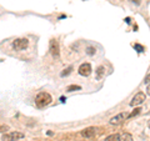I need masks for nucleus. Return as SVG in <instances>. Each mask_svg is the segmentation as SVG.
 <instances>
[{
  "instance_id": "f257e3e1",
  "label": "nucleus",
  "mask_w": 150,
  "mask_h": 141,
  "mask_svg": "<svg viewBox=\"0 0 150 141\" xmlns=\"http://www.w3.org/2000/svg\"><path fill=\"white\" fill-rule=\"evenodd\" d=\"M50 102H51V96L48 92H40L35 99V104L39 109H43V107L48 106Z\"/></svg>"
},
{
  "instance_id": "f03ea898",
  "label": "nucleus",
  "mask_w": 150,
  "mask_h": 141,
  "mask_svg": "<svg viewBox=\"0 0 150 141\" xmlns=\"http://www.w3.org/2000/svg\"><path fill=\"white\" fill-rule=\"evenodd\" d=\"M25 135L23 133H19V131H10V133H6L3 135L1 140L3 141H18L20 139H24Z\"/></svg>"
},
{
  "instance_id": "7ed1b4c3",
  "label": "nucleus",
  "mask_w": 150,
  "mask_h": 141,
  "mask_svg": "<svg viewBox=\"0 0 150 141\" xmlns=\"http://www.w3.org/2000/svg\"><path fill=\"white\" fill-rule=\"evenodd\" d=\"M29 45V40L25 39V37H21V39H16L14 40L13 43V48L15 49L16 51H21V50H25Z\"/></svg>"
},
{
  "instance_id": "20e7f679",
  "label": "nucleus",
  "mask_w": 150,
  "mask_h": 141,
  "mask_svg": "<svg viewBox=\"0 0 150 141\" xmlns=\"http://www.w3.org/2000/svg\"><path fill=\"white\" fill-rule=\"evenodd\" d=\"M49 50L51 55L54 58H59V54H60V49H59V43L56 39H51L50 40V44H49Z\"/></svg>"
},
{
  "instance_id": "39448f33",
  "label": "nucleus",
  "mask_w": 150,
  "mask_h": 141,
  "mask_svg": "<svg viewBox=\"0 0 150 141\" xmlns=\"http://www.w3.org/2000/svg\"><path fill=\"white\" fill-rule=\"evenodd\" d=\"M128 116H129L128 112H121V114H118L116 116H114V117H111L110 119V124L111 125H120L121 123H124V121L128 119Z\"/></svg>"
},
{
  "instance_id": "423d86ee",
  "label": "nucleus",
  "mask_w": 150,
  "mask_h": 141,
  "mask_svg": "<svg viewBox=\"0 0 150 141\" xmlns=\"http://www.w3.org/2000/svg\"><path fill=\"white\" fill-rule=\"evenodd\" d=\"M145 101V94L144 92H138L130 101V106H137V105H140L143 104Z\"/></svg>"
},
{
  "instance_id": "0eeeda50",
  "label": "nucleus",
  "mask_w": 150,
  "mask_h": 141,
  "mask_svg": "<svg viewBox=\"0 0 150 141\" xmlns=\"http://www.w3.org/2000/svg\"><path fill=\"white\" fill-rule=\"evenodd\" d=\"M79 74L81 75V76H89V75L91 74V65L90 64H81L80 68H79Z\"/></svg>"
},
{
  "instance_id": "6e6552de",
  "label": "nucleus",
  "mask_w": 150,
  "mask_h": 141,
  "mask_svg": "<svg viewBox=\"0 0 150 141\" xmlns=\"http://www.w3.org/2000/svg\"><path fill=\"white\" fill-rule=\"evenodd\" d=\"M95 134H96L95 128H86V129H84L81 131V135L86 139H90V137H93V136H95Z\"/></svg>"
},
{
  "instance_id": "1a4fd4ad",
  "label": "nucleus",
  "mask_w": 150,
  "mask_h": 141,
  "mask_svg": "<svg viewBox=\"0 0 150 141\" xmlns=\"http://www.w3.org/2000/svg\"><path fill=\"white\" fill-rule=\"evenodd\" d=\"M119 141H133V136L128 133H123L119 135Z\"/></svg>"
},
{
  "instance_id": "9d476101",
  "label": "nucleus",
  "mask_w": 150,
  "mask_h": 141,
  "mask_svg": "<svg viewBox=\"0 0 150 141\" xmlns=\"http://www.w3.org/2000/svg\"><path fill=\"white\" fill-rule=\"evenodd\" d=\"M105 141H119V135L118 134H112L105 137Z\"/></svg>"
},
{
  "instance_id": "9b49d317",
  "label": "nucleus",
  "mask_w": 150,
  "mask_h": 141,
  "mask_svg": "<svg viewBox=\"0 0 150 141\" xmlns=\"http://www.w3.org/2000/svg\"><path fill=\"white\" fill-rule=\"evenodd\" d=\"M104 68H103V66H100V68H98V70H96V79H101V76H103V75H104Z\"/></svg>"
},
{
  "instance_id": "f8f14e48",
  "label": "nucleus",
  "mask_w": 150,
  "mask_h": 141,
  "mask_svg": "<svg viewBox=\"0 0 150 141\" xmlns=\"http://www.w3.org/2000/svg\"><path fill=\"white\" fill-rule=\"evenodd\" d=\"M140 111H142V109H140V107H137V109H135L133 112H131V114H129L128 117H134V116H137V115L140 114Z\"/></svg>"
},
{
  "instance_id": "ddd939ff",
  "label": "nucleus",
  "mask_w": 150,
  "mask_h": 141,
  "mask_svg": "<svg viewBox=\"0 0 150 141\" xmlns=\"http://www.w3.org/2000/svg\"><path fill=\"white\" fill-rule=\"evenodd\" d=\"M73 70V66H69L67 70H64V73H62V76L64 78V76H67V75H69L70 74V71Z\"/></svg>"
},
{
  "instance_id": "4468645a",
  "label": "nucleus",
  "mask_w": 150,
  "mask_h": 141,
  "mask_svg": "<svg viewBox=\"0 0 150 141\" xmlns=\"http://www.w3.org/2000/svg\"><path fill=\"white\" fill-rule=\"evenodd\" d=\"M8 130H9V126L0 124V134H1V133H5V131H8Z\"/></svg>"
},
{
  "instance_id": "2eb2a0df",
  "label": "nucleus",
  "mask_w": 150,
  "mask_h": 141,
  "mask_svg": "<svg viewBox=\"0 0 150 141\" xmlns=\"http://www.w3.org/2000/svg\"><path fill=\"white\" fill-rule=\"evenodd\" d=\"M73 90H80V86H78V85H71V86L68 87V91H73Z\"/></svg>"
},
{
  "instance_id": "dca6fc26",
  "label": "nucleus",
  "mask_w": 150,
  "mask_h": 141,
  "mask_svg": "<svg viewBox=\"0 0 150 141\" xmlns=\"http://www.w3.org/2000/svg\"><path fill=\"white\" fill-rule=\"evenodd\" d=\"M94 53H95V49L94 48H88V54L89 55H93Z\"/></svg>"
},
{
  "instance_id": "f3484780",
  "label": "nucleus",
  "mask_w": 150,
  "mask_h": 141,
  "mask_svg": "<svg viewBox=\"0 0 150 141\" xmlns=\"http://www.w3.org/2000/svg\"><path fill=\"white\" fill-rule=\"evenodd\" d=\"M135 48L139 50V53H143V51H144V48H143V46H140V45H135Z\"/></svg>"
},
{
  "instance_id": "a211bd4d",
  "label": "nucleus",
  "mask_w": 150,
  "mask_h": 141,
  "mask_svg": "<svg viewBox=\"0 0 150 141\" xmlns=\"http://www.w3.org/2000/svg\"><path fill=\"white\" fill-rule=\"evenodd\" d=\"M130 1H133L134 4H137V5H139V4H140V0H130Z\"/></svg>"
}]
</instances>
